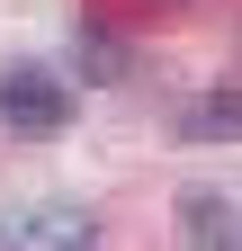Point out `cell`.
Here are the masks:
<instances>
[{"label":"cell","mask_w":242,"mask_h":251,"mask_svg":"<svg viewBox=\"0 0 242 251\" xmlns=\"http://www.w3.org/2000/svg\"><path fill=\"white\" fill-rule=\"evenodd\" d=\"M0 126L9 135H63L72 126V81L54 63H0Z\"/></svg>","instance_id":"cell-1"},{"label":"cell","mask_w":242,"mask_h":251,"mask_svg":"<svg viewBox=\"0 0 242 251\" xmlns=\"http://www.w3.org/2000/svg\"><path fill=\"white\" fill-rule=\"evenodd\" d=\"M179 251H242V215L216 188H189L179 198Z\"/></svg>","instance_id":"cell-2"},{"label":"cell","mask_w":242,"mask_h":251,"mask_svg":"<svg viewBox=\"0 0 242 251\" xmlns=\"http://www.w3.org/2000/svg\"><path fill=\"white\" fill-rule=\"evenodd\" d=\"M179 135H189V144H242V81L197 90V99L179 108Z\"/></svg>","instance_id":"cell-3"},{"label":"cell","mask_w":242,"mask_h":251,"mask_svg":"<svg viewBox=\"0 0 242 251\" xmlns=\"http://www.w3.org/2000/svg\"><path fill=\"white\" fill-rule=\"evenodd\" d=\"M27 242L36 251H90V215L81 206H36L27 215Z\"/></svg>","instance_id":"cell-4"},{"label":"cell","mask_w":242,"mask_h":251,"mask_svg":"<svg viewBox=\"0 0 242 251\" xmlns=\"http://www.w3.org/2000/svg\"><path fill=\"white\" fill-rule=\"evenodd\" d=\"M81 72H99V81H117V72H126V54H117V36H108V27H81Z\"/></svg>","instance_id":"cell-5"},{"label":"cell","mask_w":242,"mask_h":251,"mask_svg":"<svg viewBox=\"0 0 242 251\" xmlns=\"http://www.w3.org/2000/svg\"><path fill=\"white\" fill-rule=\"evenodd\" d=\"M162 9H179V0H162Z\"/></svg>","instance_id":"cell-6"},{"label":"cell","mask_w":242,"mask_h":251,"mask_svg":"<svg viewBox=\"0 0 242 251\" xmlns=\"http://www.w3.org/2000/svg\"><path fill=\"white\" fill-rule=\"evenodd\" d=\"M0 251H9V233H0Z\"/></svg>","instance_id":"cell-7"}]
</instances>
